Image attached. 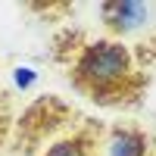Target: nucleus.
<instances>
[{
	"label": "nucleus",
	"mask_w": 156,
	"mask_h": 156,
	"mask_svg": "<svg viewBox=\"0 0 156 156\" xmlns=\"http://www.w3.org/2000/svg\"><path fill=\"white\" fill-rule=\"evenodd\" d=\"M66 81L100 109H137L150 94L153 75L137 69L131 44L115 37H87L69 59Z\"/></svg>",
	"instance_id": "1"
},
{
	"label": "nucleus",
	"mask_w": 156,
	"mask_h": 156,
	"mask_svg": "<svg viewBox=\"0 0 156 156\" xmlns=\"http://www.w3.org/2000/svg\"><path fill=\"white\" fill-rule=\"evenodd\" d=\"M25 9L34 12L41 22H50V25H59V22H72L75 16V3L69 0H47V3H25Z\"/></svg>",
	"instance_id": "7"
},
{
	"label": "nucleus",
	"mask_w": 156,
	"mask_h": 156,
	"mask_svg": "<svg viewBox=\"0 0 156 156\" xmlns=\"http://www.w3.org/2000/svg\"><path fill=\"white\" fill-rule=\"evenodd\" d=\"M78 119H81L78 106L59 94L31 97L16 115V128H12V137H9L12 156H41V150L47 144H53Z\"/></svg>",
	"instance_id": "2"
},
{
	"label": "nucleus",
	"mask_w": 156,
	"mask_h": 156,
	"mask_svg": "<svg viewBox=\"0 0 156 156\" xmlns=\"http://www.w3.org/2000/svg\"><path fill=\"white\" fill-rule=\"evenodd\" d=\"M147 12H150L147 3H134V0H112V3H100V22H103V28L109 31L106 37L122 41V37L131 34L140 22H147Z\"/></svg>",
	"instance_id": "5"
},
{
	"label": "nucleus",
	"mask_w": 156,
	"mask_h": 156,
	"mask_svg": "<svg viewBox=\"0 0 156 156\" xmlns=\"http://www.w3.org/2000/svg\"><path fill=\"white\" fill-rule=\"evenodd\" d=\"M16 97H12L9 87H0V150L9 147V137H12V128H16Z\"/></svg>",
	"instance_id": "8"
},
{
	"label": "nucleus",
	"mask_w": 156,
	"mask_h": 156,
	"mask_svg": "<svg viewBox=\"0 0 156 156\" xmlns=\"http://www.w3.org/2000/svg\"><path fill=\"white\" fill-rule=\"evenodd\" d=\"M131 56L137 62V69H144V72H153L156 69V28L147 37H140L137 44H131Z\"/></svg>",
	"instance_id": "9"
},
{
	"label": "nucleus",
	"mask_w": 156,
	"mask_h": 156,
	"mask_svg": "<svg viewBox=\"0 0 156 156\" xmlns=\"http://www.w3.org/2000/svg\"><path fill=\"white\" fill-rule=\"evenodd\" d=\"M156 137L137 122L106 125V156H150Z\"/></svg>",
	"instance_id": "4"
},
{
	"label": "nucleus",
	"mask_w": 156,
	"mask_h": 156,
	"mask_svg": "<svg viewBox=\"0 0 156 156\" xmlns=\"http://www.w3.org/2000/svg\"><path fill=\"white\" fill-rule=\"evenodd\" d=\"M87 41V31L84 28H72V25H66V28H59L53 34V41H50V59L56 62V66L66 69L69 59L78 53V47H81Z\"/></svg>",
	"instance_id": "6"
},
{
	"label": "nucleus",
	"mask_w": 156,
	"mask_h": 156,
	"mask_svg": "<svg viewBox=\"0 0 156 156\" xmlns=\"http://www.w3.org/2000/svg\"><path fill=\"white\" fill-rule=\"evenodd\" d=\"M41 156H106V122L81 115L53 144H47Z\"/></svg>",
	"instance_id": "3"
},
{
	"label": "nucleus",
	"mask_w": 156,
	"mask_h": 156,
	"mask_svg": "<svg viewBox=\"0 0 156 156\" xmlns=\"http://www.w3.org/2000/svg\"><path fill=\"white\" fill-rule=\"evenodd\" d=\"M150 156H156V147H153V153H150Z\"/></svg>",
	"instance_id": "10"
}]
</instances>
